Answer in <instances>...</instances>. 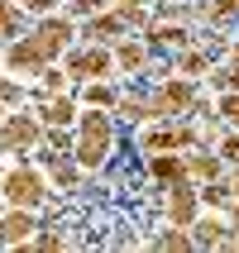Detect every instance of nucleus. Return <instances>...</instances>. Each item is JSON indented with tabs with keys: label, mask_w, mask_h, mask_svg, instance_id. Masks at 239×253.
<instances>
[{
	"label": "nucleus",
	"mask_w": 239,
	"mask_h": 253,
	"mask_svg": "<svg viewBox=\"0 0 239 253\" xmlns=\"http://www.w3.org/2000/svg\"><path fill=\"white\" fill-rule=\"evenodd\" d=\"M67 39H72V24H67V19H48V24L34 29V39H29V43H14L10 53H5V62H10L14 72H43V62L62 53V43H67Z\"/></svg>",
	"instance_id": "f257e3e1"
},
{
	"label": "nucleus",
	"mask_w": 239,
	"mask_h": 253,
	"mask_svg": "<svg viewBox=\"0 0 239 253\" xmlns=\"http://www.w3.org/2000/svg\"><path fill=\"white\" fill-rule=\"evenodd\" d=\"M110 139L115 129L105 115H82V129H77V143H72V158L82 163V168H100L105 153H110Z\"/></svg>",
	"instance_id": "f03ea898"
},
{
	"label": "nucleus",
	"mask_w": 239,
	"mask_h": 253,
	"mask_svg": "<svg viewBox=\"0 0 239 253\" xmlns=\"http://www.w3.org/2000/svg\"><path fill=\"white\" fill-rule=\"evenodd\" d=\"M0 196L10 201V206H43V196H48V186H43V177L34 168H14L10 177H5V186H0Z\"/></svg>",
	"instance_id": "7ed1b4c3"
},
{
	"label": "nucleus",
	"mask_w": 239,
	"mask_h": 253,
	"mask_svg": "<svg viewBox=\"0 0 239 253\" xmlns=\"http://www.w3.org/2000/svg\"><path fill=\"white\" fill-rule=\"evenodd\" d=\"M39 134H43V125L34 120V115H10L5 129H0V143H5V148H29Z\"/></svg>",
	"instance_id": "20e7f679"
},
{
	"label": "nucleus",
	"mask_w": 239,
	"mask_h": 253,
	"mask_svg": "<svg viewBox=\"0 0 239 253\" xmlns=\"http://www.w3.org/2000/svg\"><path fill=\"white\" fill-rule=\"evenodd\" d=\"M110 62H115L110 53H91V48H86V53L67 57V77L72 82H82V77H110Z\"/></svg>",
	"instance_id": "39448f33"
},
{
	"label": "nucleus",
	"mask_w": 239,
	"mask_h": 253,
	"mask_svg": "<svg viewBox=\"0 0 239 253\" xmlns=\"http://www.w3.org/2000/svg\"><path fill=\"white\" fill-rule=\"evenodd\" d=\"M168 220L177 229L196 225V191H187V186H172L168 191Z\"/></svg>",
	"instance_id": "423d86ee"
},
{
	"label": "nucleus",
	"mask_w": 239,
	"mask_h": 253,
	"mask_svg": "<svg viewBox=\"0 0 239 253\" xmlns=\"http://www.w3.org/2000/svg\"><path fill=\"white\" fill-rule=\"evenodd\" d=\"M34 229H39V225H34V215H24V206H19L14 215L0 220V244H10V249H14V244H29V239H34Z\"/></svg>",
	"instance_id": "0eeeda50"
},
{
	"label": "nucleus",
	"mask_w": 239,
	"mask_h": 253,
	"mask_svg": "<svg viewBox=\"0 0 239 253\" xmlns=\"http://www.w3.org/2000/svg\"><path fill=\"white\" fill-rule=\"evenodd\" d=\"M196 143V129H158V134H143V148L158 153V148H191Z\"/></svg>",
	"instance_id": "6e6552de"
},
{
	"label": "nucleus",
	"mask_w": 239,
	"mask_h": 253,
	"mask_svg": "<svg viewBox=\"0 0 239 253\" xmlns=\"http://www.w3.org/2000/svg\"><path fill=\"white\" fill-rule=\"evenodd\" d=\"M72 120H77V105H72L67 96H57V100H48V105H43V125H72Z\"/></svg>",
	"instance_id": "1a4fd4ad"
},
{
	"label": "nucleus",
	"mask_w": 239,
	"mask_h": 253,
	"mask_svg": "<svg viewBox=\"0 0 239 253\" xmlns=\"http://www.w3.org/2000/svg\"><path fill=\"white\" fill-rule=\"evenodd\" d=\"M191 239H196V244H220V249H230V244H239L235 234H225V225H215V220H201Z\"/></svg>",
	"instance_id": "9d476101"
},
{
	"label": "nucleus",
	"mask_w": 239,
	"mask_h": 253,
	"mask_svg": "<svg viewBox=\"0 0 239 253\" xmlns=\"http://www.w3.org/2000/svg\"><path fill=\"white\" fill-rule=\"evenodd\" d=\"M148 172L163 177V182H177V177H187V163H182V158H163V153H158L153 163H148Z\"/></svg>",
	"instance_id": "9b49d317"
},
{
	"label": "nucleus",
	"mask_w": 239,
	"mask_h": 253,
	"mask_svg": "<svg viewBox=\"0 0 239 253\" xmlns=\"http://www.w3.org/2000/svg\"><path fill=\"white\" fill-rule=\"evenodd\" d=\"M148 39H153V43H182L187 29H177V24H148Z\"/></svg>",
	"instance_id": "f8f14e48"
},
{
	"label": "nucleus",
	"mask_w": 239,
	"mask_h": 253,
	"mask_svg": "<svg viewBox=\"0 0 239 253\" xmlns=\"http://www.w3.org/2000/svg\"><path fill=\"white\" fill-rule=\"evenodd\" d=\"M187 172H191V177H206V182H211L215 172H220V163H215V158H187Z\"/></svg>",
	"instance_id": "ddd939ff"
},
{
	"label": "nucleus",
	"mask_w": 239,
	"mask_h": 253,
	"mask_svg": "<svg viewBox=\"0 0 239 253\" xmlns=\"http://www.w3.org/2000/svg\"><path fill=\"white\" fill-rule=\"evenodd\" d=\"M82 100H91V105H120V96H115L110 86H86Z\"/></svg>",
	"instance_id": "4468645a"
},
{
	"label": "nucleus",
	"mask_w": 239,
	"mask_h": 253,
	"mask_svg": "<svg viewBox=\"0 0 239 253\" xmlns=\"http://www.w3.org/2000/svg\"><path fill=\"white\" fill-rule=\"evenodd\" d=\"M14 29H19V19H14V10L5 5V0H0V43H5V39H14Z\"/></svg>",
	"instance_id": "2eb2a0df"
},
{
	"label": "nucleus",
	"mask_w": 239,
	"mask_h": 253,
	"mask_svg": "<svg viewBox=\"0 0 239 253\" xmlns=\"http://www.w3.org/2000/svg\"><path fill=\"white\" fill-rule=\"evenodd\" d=\"M120 67H143V48H134V43H120Z\"/></svg>",
	"instance_id": "dca6fc26"
},
{
	"label": "nucleus",
	"mask_w": 239,
	"mask_h": 253,
	"mask_svg": "<svg viewBox=\"0 0 239 253\" xmlns=\"http://www.w3.org/2000/svg\"><path fill=\"white\" fill-rule=\"evenodd\" d=\"M215 86H225V91H239V62H230V67L215 77Z\"/></svg>",
	"instance_id": "f3484780"
},
{
	"label": "nucleus",
	"mask_w": 239,
	"mask_h": 253,
	"mask_svg": "<svg viewBox=\"0 0 239 253\" xmlns=\"http://www.w3.org/2000/svg\"><path fill=\"white\" fill-rule=\"evenodd\" d=\"M220 115H225L230 125L239 129V96H225V100H220Z\"/></svg>",
	"instance_id": "a211bd4d"
},
{
	"label": "nucleus",
	"mask_w": 239,
	"mask_h": 253,
	"mask_svg": "<svg viewBox=\"0 0 239 253\" xmlns=\"http://www.w3.org/2000/svg\"><path fill=\"white\" fill-rule=\"evenodd\" d=\"M158 249H191V234H163Z\"/></svg>",
	"instance_id": "6ab92c4d"
},
{
	"label": "nucleus",
	"mask_w": 239,
	"mask_h": 253,
	"mask_svg": "<svg viewBox=\"0 0 239 253\" xmlns=\"http://www.w3.org/2000/svg\"><path fill=\"white\" fill-rule=\"evenodd\" d=\"M220 158H225V163H239V134H230V139L220 143Z\"/></svg>",
	"instance_id": "aec40b11"
},
{
	"label": "nucleus",
	"mask_w": 239,
	"mask_h": 253,
	"mask_svg": "<svg viewBox=\"0 0 239 253\" xmlns=\"http://www.w3.org/2000/svg\"><path fill=\"white\" fill-rule=\"evenodd\" d=\"M62 82H67V72H43V91H62Z\"/></svg>",
	"instance_id": "412c9836"
},
{
	"label": "nucleus",
	"mask_w": 239,
	"mask_h": 253,
	"mask_svg": "<svg viewBox=\"0 0 239 253\" xmlns=\"http://www.w3.org/2000/svg\"><path fill=\"white\" fill-rule=\"evenodd\" d=\"M182 72H206V57H201V53H187L182 57Z\"/></svg>",
	"instance_id": "4be33fe9"
},
{
	"label": "nucleus",
	"mask_w": 239,
	"mask_h": 253,
	"mask_svg": "<svg viewBox=\"0 0 239 253\" xmlns=\"http://www.w3.org/2000/svg\"><path fill=\"white\" fill-rule=\"evenodd\" d=\"M72 10H77V14H91V10H100V0H72Z\"/></svg>",
	"instance_id": "5701e85b"
},
{
	"label": "nucleus",
	"mask_w": 239,
	"mask_h": 253,
	"mask_svg": "<svg viewBox=\"0 0 239 253\" xmlns=\"http://www.w3.org/2000/svg\"><path fill=\"white\" fill-rule=\"evenodd\" d=\"M19 5H29V10H39V14H43V10H53L57 0H19Z\"/></svg>",
	"instance_id": "b1692460"
},
{
	"label": "nucleus",
	"mask_w": 239,
	"mask_h": 253,
	"mask_svg": "<svg viewBox=\"0 0 239 253\" xmlns=\"http://www.w3.org/2000/svg\"><path fill=\"white\" fill-rule=\"evenodd\" d=\"M235 196H239V172H235Z\"/></svg>",
	"instance_id": "393cba45"
},
{
	"label": "nucleus",
	"mask_w": 239,
	"mask_h": 253,
	"mask_svg": "<svg viewBox=\"0 0 239 253\" xmlns=\"http://www.w3.org/2000/svg\"><path fill=\"white\" fill-rule=\"evenodd\" d=\"M129 5H139V0H129Z\"/></svg>",
	"instance_id": "a878e982"
},
{
	"label": "nucleus",
	"mask_w": 239,
	"mask_h": 253,
	"mask_svg": "<svg viewBox=\"0 0 239 253\" xmlns=\"http://www.w3.org/2000/svg\"><path fill=\"white\" fill-rule=\"evenodd\" d=\"M235 57H239V48H235Z\"/></svg>",
	"instance_id": "bb28decb"
},
{
	"label": "nucleus",
	"mask_w": 239,
	"mask_h": 253,
	"mask_svg": "<svg viewBox=\"0 0 239 253\" xmlns=\"http://www.w3.org/2000/svg\"><path fill=\"white\" fill-rule=\"evenodd\" d=\"M0 201H5V196H0Z\"/></svg>",
	"instance_id": "cd10ccee"
}]
</instances>
